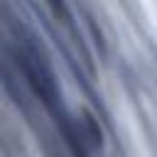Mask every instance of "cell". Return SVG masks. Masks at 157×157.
I'll return each mask as SVG.
<instances>
[]
</instances>
